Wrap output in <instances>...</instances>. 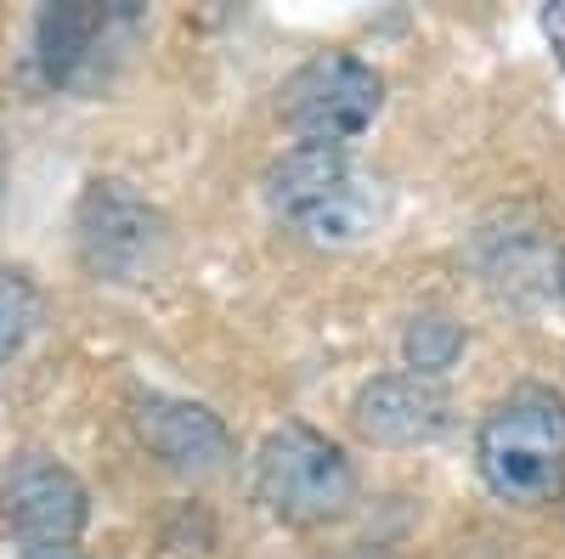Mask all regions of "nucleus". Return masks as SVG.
<instances>
[{"mask_svg": "<svg viewBox=\"0 0 565 559\" xmlns=\"http://www.w3.org/2000/svg\"><path fill=\"white\" fill-rule=\"evenodd\" d=\"M543 34H548L554 57H559V68H565V0H554V7H543Z\"/></svg>", "mask_w": 565, "mask_h": 559, "instance_id": "12", "label": "nucleus"}, {"mask_svg": "<svg viewBox=\"0 0 565 559\" xmlns=\"http://www.w3.org/2000/svg\"><path fill=\"white\" fill-rule=\"evenodd\" d=\"M351 424L373 447H418L447 430V390L418 373H380L373 385L356 390Z\"/></svg>", "mask_w": 565, "mask_h": 559, "instance_id": "8", "label": "nucleus"}, {"mask_svg": "<svg viewBox=\"0 0 565 559\" xmlns=\"http://www.w3.org/2000/svg\"><path fill=\"white\" fill-rule=\"evenodd\" d=\"M34 322H40V294H34V283H29L23 271L0 266V367L23 351V340L34 334Z\"/></svg>", "mask_w": 565, "mask_h": 559, "instance_id": "11", "label": "nucleus"}, {"mask_svg": "<svg viewBox=\"0 0 565 559\" xmlns=\"http://www.w3.org/2000/svg\"><path fill=\"white\" fill-rule=\"evenodd\" d=\"M0 515L23 542V559H79L90 497L57 458H23L0 486Z\"/></svg>", "mask_w": 565, "mask_h": 559, "instance_id": "6", "label": "nucleus"}, {"mask_svg": "<svg viewBox=\"0 0 565 559\" xmlns=\"http://www.w3.org/2000/svg\"><path fill=\"white\" fill-rule=\"evenodd\" d=\"M458 351H463V329H458L452 316H441V311L413 316L407 334H402V356H407V367L418 373V379H436V373H447V367L458 362Z\"/></svg>", "mask_w": 565, "mask_h": 559, "instance_id": "10", "label": "nucleus"}, {"mask_svg": "<svg viewBox=\"0 0 565 559\" xmlns=\"http://www.w3.org/2000/svg\"><path fill=\"white\" fill-rule=\"evenodd\" d=\"M385 103V79L373 63L351 57V52H322L306 68H295L277 90V114L300 142H322V148H345L373 125Z\"/></svg>", "mask_w": 565, "mask_h": 559, "instance_id": "5", "label": "nucleus"}, {"mask_svg": "<svg viewBox=\"0 0 565 559\" xmlns=\"http://www.w3.org/2000/svg\"><path fill=\"white\" fill-rule=\"evenodd\" d=\"M481 481L503 503H548L565 486V401L543 385H521L503 396L476 436Z\"/></svg>", "mask_w": 565, "mask_h": 559, "instance_id": "2", "label": "nucleus"}, {"mask_svg": "<svg viewBox=\"0 0 565 559\" xmlns=\"http://www.w3.org/2000/svg\"><path fill=\"white\" fill-rule=\"evenodd\" d=\"M74 249L79 266L103 283H141L159 271L170 226L148 198L130 193V181H90L74 209Z\"/></svg>", "mask_w": 565, "mask_h": 559, "instance_id": "4", "label": "nucleus"}, {"mask_svg": "<svg viewBox=\"0 0 565 559\" xmlns=\"http://www.w3.org/2000/svg\"><path fill=\"white\" fill-rule=\"evenodd\" d=\"M559 497H565V486H559Z\"/></svg>", "mask_w": 565, "mask_h": 559, "instance_id": "15", "label": "nucleus"}, {"mask_svg": "<svg viewBox=\"0 0 565 559\" xmlns=\"http://www.w3.org/2000/svg\"><path fill=\"white\" fill-rule=\"evenodd\" d=\"M136 23V7H97V0H68L45 7L34 23V63L40 79L57 90H90L103 79V52Z\"/></svg>", "mask_w": 565, "mask_h": 559, "instance_id": "7", "label": "nucleus"}, {"mask_svg": "<svg viewBox=\"0 0 565 559\" xmlns=\"http://www.w3.org/2000/svg\"><path fill=\"white\" fill-rule=\"evenodd\" d=\"M130 424H136L141 447H148L153 458H164L170 470H181V475H215V470H226V458H232L226 424L199 401L141 396L136 412H130Z\"/></svg>", "mask_w": 565, "mask_h": 559, "instance_id": "9", "label": "nucleus"}, {"mask_svg": "<svg viewBox=\"0 0 565 559\" xmlns=\"http://www.w3.org/2000/svg\"><path fill=\"white\" fill-rule=\"evenodd\" d=\"M266 204L277 221H289L311 244H356L385 215V193L351 148L295 142L266 170Z\"/></svg>", "mask_w": 565, "mask_h": 559, "instance_id": "1", "label": "nucleus"}, {"mask_svg": "<svg viewBox=\"0 0 565 559\" xmlns=\"http://www.w3.org/2000/svg\"><path fill=\"white\" fill-rule=\"evenodd\" d=\"M0 198H7V148H0Z\"/></svg>", "mask_w": 565, "mask_h": 559, "instance_id": "13", "label": "nucleus"}, {"mask_svg": "<svg viewBox=\"0 0 565 559\" xmlns=\"http://www.w3.org/2000/svg\"><path fill=\"white\" fill-rule=\"evenodd\" d=\"M255 492L282 526H328L351 508L356 475L351 458L322 430L277 424L255 452Z\"/></svg>", "mask_w": 565, "mask_h": 559, "instance_id": "3", "label": "nucleus"}, {"mask_svg": "<svg viewBox=\"0 0 565 559\" xmlns=\"http://www.w3.org/2000/svg\"><path fill=\"white\" fill-rule=\"evenodd\" d=\"M559 294H565V260H559Z\"/></svg>", "mask_w": 565, "mask_h": 559, "instance_id": "14", "label": "nucleus"}]
</instances>
